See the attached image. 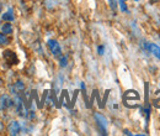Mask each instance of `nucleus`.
Instances as JSON below:
<instances>
[{
    "mask_svg": "<svg viewBox=\"0 0 160 136\" xmlns=\"http://www.w3.org/2000/svg\"><path fill=\"white\" fill-rule=\"evenodd\" d=\"M154 105L160 108V93H158V97L155 98V100H154Z\"/></svg>",
    "mask_w": 160,
    "mask_h": 136,
    "instance_id": "obj_14",
    "label": "nucleus"
},
{
    "mask_svg": "<svg viewBox=\"0 0 160 136\" xmlns=\"http://www.w3.org/2000/svg\"><path fill=\"white\" fill-rule=\"evenodd\" d=\"M145 48H147L150 53H153L157 58L160 59V47L158 45H155V43H148V45L145 46Z\"/></svg>",
    "mask_w": 160,
    "mask_h": 136,
    "instance_id": "obj_6",
    "label": "nucleus"
},
{
    "mask_svg": "<svg viewBox=\"0 0 160 136\" xmlns=\"http://www.w3.org/2000/svg\"><path fill=\"white\" fill-rule=\"evenodd\" d=\"M20 124L18 121H11L8 126V131L10 135H18L20 133Z\"/></svg>",
    "mask_w": 160,
    "mask_h": 136,
    "instance_id": "obj_5",
    "label": "nucleus"
},
{
    "mask_svg": "<svg viewBox=\"0 0 160 136\" xmlns=\"http://www.w3.org/2000/svg\"><path fill=\"white\" fill-rule=\"evenodd\" d=\"M4 61L9 64V66H14V64H18L19 63V58L16 56L15 52L10 51V50H6L4 52Z\"/></svg>",
    "mask_w": 160,
    "mask_h": 136,
    "instance_id": "obj_2",
    "label": "nucleus"
},
{
    "mask_svg": "<svg viewBox=\"0 0 160 136\" xmlns=\"http://www.w3.org/2000/svg\"><path fill=\"white\" fill-rule=\"evenodd\" d=\"M124 105L128 108H136L138 106V101H139V94L136 90H127L124 93Z\"/></svg>",
    "mask_w": 160,
    "mask_h": 136,
    "instance_id": "obj_1",
    "label": "nucleus"
},
{
    "mask_svg": "<svg viewBox=\"0 0 160 136\" xmlns=\"http://www.w3.org/2000/svg\"><path fill=\"white\" fill-rule=\"evenodd\" d=\"M1 84H2V79L0 78V85H1Z\"/></svg>",
    "mask_w": 160,
    "mask_h": 136,
    "instance_id": "obj_18",
    "label": "nucleus"
},
{
    "mask_svg": "<svg viewBox=\"0 0 160 136\" xmlns=\"http://www.w3.org/2000/svg\"><path fill=\"white\" fill-rule=\"evenodd\" d=\"M0 13H1V4H0Z\"/></svg>",
    "mask_w": 160,
    "mask_h": 136,
    "instance_id": "obj_19",
    "label": "nucleus"
},
{
    "mask_svg": "<svg viewBox=\"0 0 160 136\" xmlns=\"http://www.w3.org/2000/svg\"><path fill=\"white\" fill-rule=\"evenodd\" d=\"M8 43V39L2 35V34H0V46H2V45H6Z\"/></svg>",
    "mask_w": 160,
    "mask_h": 136,
    "instance_id": "obj_12",
    "label": "nucleus"
},
{
    "mask_svg": "<svg viewBox=\"0 0 160 136\" xmlns=\"http://www.w3.org/2000/svg\"><path fill=\"white\" fill-rule=\"evenodd\" d=\"M23 89H25V84L22 83V82H16V83H14V87H11V90H12V93L16 95V94H20L23 92Z\"/></svg>",
    "mask_w": 160,
    "mask_h": 136,
    "instance_id": "obj_8",
    "label": "nucleus"
},
{
    "mask_svg": "<svg viewBox=\"0 0 160 136\" xmlns=\"http://www.w3.org/2000/svg\"><path fill=\"white\" fill-rule=\"evenodd\" d=\"M15 16H14V11L11 9H9L6 13L2 14V20L4 21H14Z\"/></svg>",
    "mask_w": 160,
    "mask_h": 136,
    "instance_id": "obj_9",
    "label": "nucleus"
},
{
    "mask_svg": "<svg viewBox=\"0 0 160 136\" xmlns=\"http://www.w3.org/2000/svg\"><path fill=\"white\" fill-rule=\"evenodd\" d=\"M23 1H26V0H23Z\"/></svg>",
    "mask_w": 160,
    "mask_h": 136,
    "instance_id": "obj_21",
    "label": "nucleus"
},
{
    "mask_svg": "<svg viewBox=\"0 0 160 136\" xmlns=\"http://www.w3.org/2000/svg\"><path fill=\"white\" fill-rule=\"evenodd\" d=\"M136 1H138V0H136Z\"/></svg>",
    "mask_w": 160,
    "mask_h": 136,
    "instance_id": "obj_22",
    "label": "nucleus"
},
{
    "mask_svg": "<svg viewBox=\"0 0 160 136\" xmlns=\"http://www.w3.org/2000/svg\"><path fill=\"white\" fill-rule=\"evenodd\" d=\"M60 66H62V67H65V66H67V57H65V56L60 58Z\"/></svg>",
    "mask_w": 160,
    "mask_h": 136,
    "instance_id": "obj_15",
    "label": "nucleus"
},
{
    "mask_svg": "<svg viewBox=\"0 0 160 136\" xmlns=\"http://www.w3.org/2000/svg\"><path fill=\"white\" fill-rule=\"evenodd\" d=\"M14 104V101L11 100V98L9 97V95H2V97L0 98V106L1 108H4V109H8V108H10L11 105Z\"/></svg>",
    "mask_w": 160,
    "mask_h": 136,
    "instance_id": "obj_7",
    "label": "nucleus"
},
{
    "mask_svg": "<svg viewBox=\"0 0 160 136\" xmlns=\"http://www.w3.org/2000/svg\"><path fill=\"white\" fill-rule=\"evenodd\" d=\"M1 31H2V34H11L12 32V26L10 25V24H4L2 26H1Z\"/></svg>",
    "mask_w": 160,
    "mask_h": 136,
    "instance_id": "obj_10",
    "label": "nucleus"
},
{
    "mask_svg": "<svg viewBox=\"0 0 160 136\" xmlns=\"http://www.w3.org/2000/svg\"><path fill=\"white\" fill-rule=\"evenodd\" d=\"M152 1H154V0H152Z\"/></svg>",
    "mask_w": 160,
    "mask_h": 136,
    "instance_id": "obj_20",
    "label": "nucleus"
},
{
    "mask_svg": "<svg viewBox=\"0 0 160 136\" xmlns=\"http://www.w3.org/2000/svg\"><path fill=\"white\" fill-rule=\"evenodd\" d=\"M120 6H121V10L124 13L127 11V5H126V0H120Z\"/></svg>",
    "mask_w": 160,
    "mask_h": 136,
    "instance_id": "obj_11",
    "label": "nucleus"
},
{
    "mask_svg": "<svg viewBox=\"0 0 160 136\" xmlns=\"http://www.w3.org/2000/svg\"><path fill=\"white\" fill-rule=\"evenodd\" d=\"M48 47H49L51 52H52L54 56H59L60 53H62L59 43H58L56 40H49V41H48Z\"/></svg>",
    "mask_w": 160,
    "mask_h": 136,
    "instance_id": "obj_4",
    "label": "nucleus"
},
{
    "mask_svg": "<svg viewBox=\"0 0 160 136\" xmlns=\"http://www.w3.org/2000/svg\"><path fill=\"white\" fill-rule=\"evenodd\" d=\"M95 120H96V122H98V125H99V128H100L101 133L105 135L106 134V129H107V121H106V119L100 115V114H95Z\"/></svg>",
    "mask_w": 160,
    "mask_h": 136,
    "instance_id": "obj_3",
    "label": "nucleus"
},
{
    "mask_svg": "<svg viewBox=\"0 0 160 136\" xmlns=\"http://www.w3.org/2000/svg\"><path fill=\"white\" fill-rule=\"evenodd\" d=\"M124 134H126V135H132V134H131L128 130H124Z\"/></svg>",
    "mask_w": 160,
    "mask_h": 136,
    "instance_id": "obj_17",
    "label": "nucleus"
},
{
    "mask_svg": "<svg viewBox=\"0 0 160 136\" xmlns=\"http://www.w3.org/2000/svg\"><path fill=\"white\" fill-rule=\"evenodd\" d=\"M99 53H100V55L103 53V47H102V46H99Z\"/></svg>",
    "mask_w": 160,
    "mask_h": 136,
    "instance_id": "obj_16",
    "label": "nucleus"
},
{
    "mask_svg": "<svg viewBox=\"0 0 160 136\" xmlns=\"http://www.w3.org/2000/svg\"><path fill=\"white\" fill-rule=\"evenodd\" d=\"M110 6H111V9L115 11L116 8H117V0H110Z\"/></svg>",
    "mask_w": 160,
    "mask_h": 136,
    "instance_id": "obj_13",
    "label": "nucleus"
}]
</instances>
